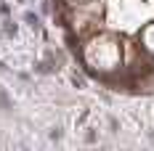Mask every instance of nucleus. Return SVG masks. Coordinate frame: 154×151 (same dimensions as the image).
I'll return each mask as SVG.
<instances>
[{
  "mask_svg": "<svg viewBox=\"0 0 154 151\" xmlns=\"http://www.w3.org/2000/svg\"><path fill=\"white\" fill-rule=\"evenodd\" d=\"M24 19H27V24H29L32 29H40V19L32 14V11H27V14H24Z\"/></svg>",
  "mask_w": 154,
  "mask_h": 151,
  "instance_id": "obj_1",
  "label": "nucleus"
},
{
  "mask_svg": "<svg viewBox=\"0 0 154 151\" xmlns=\"http://www.w3.org/2000/svg\"><path fill=\"white\" fill-rule=\"evenodd\" d=\"M61 138V133H59V127H53V133H51V140H59Z\"/></svg>",
  "mask_w": 154,
  "mask_h": 151,
  "instance_id": "obj_2",
  "label": "nucleus"
}]
</instances>
